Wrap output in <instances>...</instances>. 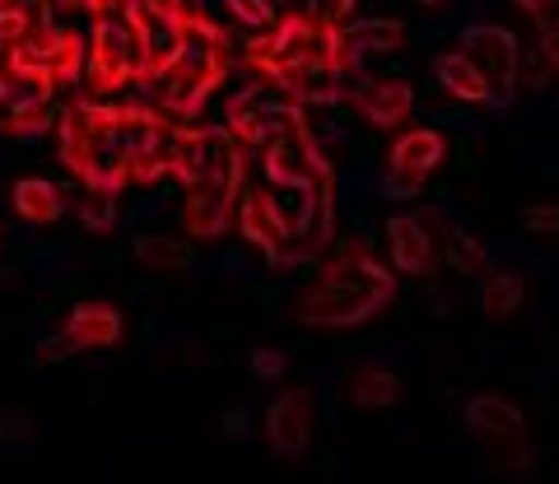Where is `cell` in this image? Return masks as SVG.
Segmentation results:
<instances>
[{"mask_svg":"<svg viewBox=\"0 0 559 484\" xmlns=\"http://www.w3.org/2000/svg\"><path fill=\"white\" fill-rule=\"evenodd\" d=\"M266 438L285 457H299L312 443V396L308 391H280L266 406Z\"/></svg>","mask_w":559,"mask_h":484,"instance_id":"obj_1","label":"cell"},{"mask_svg":"<svg viewBox=\"0 0 559 484\" xmlns=\"http://www.w3.org/2000/svg\"><path fill=\"white\" fill-rule=\"evenodd\" d=\"M61 336L70 340V350H103V344L121 340V317L108 303H80Z\"/></svg>","mask_w":559,"mask_h":484,"instance_id":"obj_2","label":"cell"},{"mask_svg":"<svg viewBox=\"0 0 559 484\" xmlns=\"http://www.w3.org/2000/svg\"><path fill=\"white\" fill-rule=\"evenodd\" d=\"M443 159V141L433 131H411L406 141L396 145V154H392V182H396V192H415L419 182H425V172Z\"/></svg>","mask_w":559,"mask_h":484,"instance_id":"obj_3","label":"cell"},{"mask_svg":"<svg viewBox=\"0 0 559 484\" xmlns=\"http://www.w3.org/2000/svg\"><path fill=\"white\" fill-rule=\"evenodd\" d=\"M466 428L476 438H509V434H527V420H522V410L513 401H503V396H471Z\"/></svg>","mask_w":559,"mask_h":484,"instance_id":"obj_4","label":"cell"},{"mask_svg":"<svg viewBox=\"0 0 559 484\" xmlns=\"http://www.w3.org/2000/svg\"><path fill=\"white\" fill-rule=\"evenodd\" d=\"M466 57L471 65L485 75V84H503L513 75V43H509V33H471L466 38Z\"/></svg>","mask_w":559,"mask_h":484,"instance_id":"obj_5","label":"cell"},{"mask_svg":"<svg viewBox=\"0 0 559 484\" xmlns=\"http://www.w3.org/2000/svg\"><path fill=\"white\" fill-rule=\"evenodd\" d=\"M14 210H20L28 223H57L66 201L47 178H24V182H14Z\"/></svg>","mask_w":559,"mask_h":484,"instance_id":"obj_6","label":"cell"},{"mask_svg":"<svg viewBox=\"0 0 559 484\" xmlns=\"http://www.w3.org/2000/svg\"><path fill=\"white\" fill-rule=\"evenodd\" d=\"M429 256H433L429 233L419 229L415 219H396V223H392V262H396L401 270H425Z\"/></svg>","mask_w":559,"mask_h":484,"instance_id":"obj_7","label":"cell"},{"mask_svg":"<svg viewBox=\"0 0 559 484\" xmlns=\"http://www.w3.org/2000/svg\"><path fill=\"white\" fill-rule=\"evenodd\" d=\"M396 396H401V387L388 368H364V373H355V383H349V401L359 410H388V406H396Z\"/></svg>","mask_w":559,"mask_h":484,"instance_id":"obj_8","label":"cell"},{"mask_svg":"<svg viewBox=\"0 0 559 484\" xmlns=\"http://www.w3.org/2000/svg\"><path fill=\"white\" fill-rule=\"evenodd\" d=\"M485 471H527V465H536V452L527 434H509V438H485Z\"/></svg>","mask_w":559,"mask_h":484,"instance_id":"obj_9","label":"cell"},{"mask_svg":"<svg viewBox=\"0 0 559 484\" xmlns=\"http://www.w3.org/2000/svg\"><path fill=\"white\" fill-rule=\"evenodd\" d=\"M439 75H443V84H448V89L457 94V98H471V102H476V98L489 94L485 75L476 71V65H471L466 51H462V57H443V61H439Z\"/></svg>","mask_w":559,"mask_h":484,"instance_id":"obj_10","label":"cell"},{"mask_svg":"<svg viewBox=\"0 0 559 484\" xmlns=\"http://www.w3.org/2000/svg\"><path fill=\"white\" fill-rule=\"evenodd\" d=\"M135 252H140V262L154 266V270H173V266L187 262V247L182 242H173V238H140Z\"/></svg>","mask_w":559,"mask_h":484,"instance_id":"obj_11","label":"cell"},{"mask_svg":"<svg viewBox=\"0 0 559 484\" xmlns=\"http://www.w3.org/2000/svg\"><path fill=\"white\" fill-rule=\"evenodd\" d=\"M518 303H522V285L509 280V275H499V280L485 285V313L489 317H509Z\"/></svg>","mask_w":559,"mask_h":484,"instance_id":"obj_12","label":"cell"},{"mask_svg":"<svg viewBox=\"0 0 559 484\" xmlns=\"http://www.w3.org/2000/svg\"><path fill=\"white\" fill-rule=\"evenodd\" d=\"M369 108H373L378 121H396L401 112L411 108V94L401 89V84H378V89L369 94Z\"/></svg>","mask_w":559,"mask_h":484,"instance_id":"obj_13","label":"cell"},{"mask_svg":"<svg viewBox=\"0 0 559 484\" xmlns=\"http://www.w3.org/2000/svg\"><path fill=\"white\" fill-rule=\"evenodd\" d=\"M448 252H452V262H457L462 270H480V266H485V252H480L466 233H452V238H448Z\"/></svg>","mask_w":559,"mask_h":484,"instance_id":"obj_14","label":"cell"},{"mask_svg":"<svg viewBox=\"0 0 559 484\" xmlns=\"http://www.w3.org/2000/svg\"><path fill=\"white\" fill-rule=\"evenodd\" d=\"M252 373L266 377V383H275V377L285 373V354H280V350H257L252 354Z\"/></svg>","mask_w":559,"mask_h":484,"instance_id":"obj_15","label":"cell"},{"mask_svg":"<svg viewBox=\"0 0 559 484\" xmlns=\"http://www.w3.org/2000/svg\"><path fill=\"white\" fill-rule=\"evenodd\" d=\"M527 223L536 233H559V205H546V210H532Z\"/></svg>","mask_w":559,"mask_h":484,"instance_id":"obj_16","label":"cell"},{"mask_svg":"<svg viewBox=\"0 0 559 484\" xmlns=\"http://www.w3.org/2000/svg\"><path fill=\"white\" fill-rule=\"evenodd\" d=\"M425 5H439V0H425Z\"/></svg>","mask_w":559,"mask_h":484,"instance_id":"obj_17","label":"cell"}]
</instances>
